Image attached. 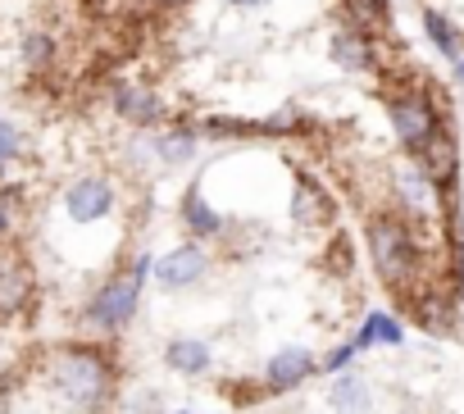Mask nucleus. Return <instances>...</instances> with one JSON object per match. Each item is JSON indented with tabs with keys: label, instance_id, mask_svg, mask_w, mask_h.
I'll return each mask as SVG.
<instances>
[{
	"label": "nucleus",
	"instance_id": "nucleus-1",
	"mask_svg": "<svg viewBox=\"0 0 464 414\" xmlns=\"http://www.w3.org/2000/svg\"><path fill=\"white\" fill-rule=\"evenodd\" d=\"M369 246H373V265L392 287H405L419 269V246L414 233L401 219H373L369 224Z\"/></svg>",
	"mask_w": 464,
	"mask_h": 414
},
{
	"label": "nucleus",
	"instance_id": "nucleus-2",
	"mask_svg": "<svg viewBox=\"0 0 464 414\" xmlns=\"http://www.w3.org/2000/svg\"><path fill=\"white\" fill-rule=\"evenodd\" d=\"M150 269H155V265H150V255H137V265H132V274H128V278H114V283H105V287L92 296V305H87V323H96L101 332L123 328V323L137 314L141 283H146V274H150Z\"/></svg>",
	"mask_w": 464,
	"mask_h": 414
},
{
	"label": "nucleus",
	"instance_id": "nucleus-3",
	"mask_svg": "<svg viewBox=\"0 0 464 414\" xmlns=\"http://www.w3.org/2000/svg\"><path fill=\"white\" fill-rule=\"evenodd\" d=\"M55 382H60V396L73 400V405H101L105 387H110V369L96 351H64L55 360Z\"/></svg>",
	"mask_w": 464,
	"mask_h": 414
},
{
	"label": "nucleus",
	"instance_id": "nucleus-4",
	"mask_svg": "<svg viewBox=\"0 0 464 414\" xmlns=\"http://www.w3.org/2000/svg\"><path fill=\"white\" fill-rule=\"evenodd\" d=\"M64 205H69L73 224H96L101 215H110V210H114V187H110L105 178H82V182H73V187H69Z\"/></svg>",
	"mask_w": 464,
	"mask_h": 414
},
{
	"label": "nucleus",
	"instance_id": "nucleus-5",
	"mask_svg": "<svg viewBox=\"0 0 464 414\" xmlns=\"http://www.w3.org/2000/svg\"><path fill=\"white\" fill-rule=\"evenodd\" d=\"M205 269H209V255H205L196 242H187V246L169 251V255L155 265V278H160L169 292H178V287H191V283H196Z\"/></svg>",
	"mask_w": 464,
	"mask_h": 414
},
{
	"label": "nucleus",
	"instance_id": "nucleus-6",
	"mask_svg": "<svg viewBox=\"0 0 464 414\" xmlns=\"http://www.w3.org/2000/svg\"><path fill=\"white\" fill-rule=\"evenodd\" d=\"M310 373H314V355H310V351H301V346L278 351V355L269 360V369H265V378H269V387H274V391H287V387L305 382Z\"/></svg>",
	"mask_w": 464,
	"mask_h": 414
},
{
	"label": "nucleus",
	"instance_id": "nucleus-7",
	"mask_svg": "<svg viewBox=\"0 0 464 414\" xmlns=\"http://www.w3.org/2000/svg\"><path fill=\"white\" fill-rule=\"evenodd\" d=\"M423 33H428V42L437 46V55H446L450 64L464 55V37H459V28H455L441 10H432V5L423 10Z\"/></svg>",
	"mask_w": 464,
	"mask_h": 414
},
{
	"label": "nucleus",
	"instance_id": "nucleus-8",
	"mask_svg": "<svg viewBox=\"0 0 464 414\" xmlns=\"http://www.w3.org/2000/svg\"><path fill=\"white\" fill-rule=\"evenodd\" d=\"M369 382L364 378H355V373H342L333 387H328V405L337 409V414H369Z\"/></svg>",
	"mask_w": 464,
	"mask_h": 414
},
{
	"label": "nucleus",
	"instance_id": "nucleus-9",
	"mask_svg": "<svg viewBox=\"0 0 464 414\" xmlns=\"http://www.w3.org/2000/svg\"><path fill=\"white\" fill-rule=\"evenodd\" d=\"M114 110L123 114V119H132V123H160V101L146 91V87H119L114 91Z\"/></svg>",
	"mask_w": 464,
	"mask_h": 414
},
{
	"label": "nucleus",
	"instance_id": "nucleus-10",
	"mask_svg": "<svg viewBox=\"0 0 464 414\" xmlns=\"http://www.w3.org/2000/svg\"><path fill=\"white\" fill-rule=\"evenodd\" d=\"M333 60L351 73H364V69H373V46L360 33H337L333 37Z\"/></svg>",
	"mask_w": 464,
	"mask_h": 414
},
{
	"label": "nucleus",
	"instance_id": "nucleus-11",
	"mask_svg": "<svg viewBox=\"0 0 464 414\" xmlns=\"http://www.w3.org/2000/svg\"><path fill=\"white\" fill-rule=\"evenodd\" d=\"M405 342V328L392 319V314H369L364 328L355 332V351H369V346H401Z\"/></svg>",
	"mask_w": 464,
	"mask_h": 414
},
{
	"label": "nucleus",
	"instance_id": "nucleus-12",
	"mask_svg": "<svg viewBox=\"0 0 464 414\" xmlns=\"http://www.w3.org/2000/svg\"><path fill=\"white\" fill-rule=\"evenodd\" d=\"M164 360H169V369H178V373H205V369H209V346H205V342H191V337H178V342H169Z\"/></svg>",
	"mask_w": 464,
	"mask_h": 414
},
{
	"label": "nucleus",
	"instance_id": "nucleus-13",
	"mask_svg": "<svg viewBox=\"0 0 464 414\" xmlns=\"http://www.w3.org/2000/svg\"><path fill=\"white\" fill-rule=\"evenodd\" d=\"M182 224H191V233L209 237V233H218V228H223V215H218V210H209L200 191H187V196H182Z\"/></svg>",
	"mask_w": 464,
	"mask_h": 414
},
{
	"label": "nucleus",
	"instance_id": "nucleus-14",
	"mask_svg": "<svg viewBox=\"0 0 464 414\" xmlns=\"http://www.w3.org/2000/svg\"><path fill=\"white\" fill-rule=\"evenodd\" d=\"M155 150H160L164 164H182V159L196 155V137H191V132H169V137L155 141Z\"/></svg>",
	"mask_w": 464,
	"mask_h": 414
},
{
	"label": "nucleus",
	"instance_id": "nucleus-15",
	"mask_svg": "<svg viewBox=\"0 0 464 414\" xmlns=\"http://www.w3.org/2000/svg\"><path fill=\"white\" fill-rule=\"evenodd\" d=\"M24 55H28V64H51V37H28L24 42Z\"/></svg>",
	"mask_w": 464,
	"mask_h": 414
},
{
	"label": "nucleus",
	"instance_id": "nucleus-16",
	"mask_svg": "<svg viewBox=\"0 0 464 414\" xmlns=\"http://www.w3.org/2000/svg\"><path fill=\"white\" fill-rule=\"evenodd\" d=\"M351 360H355V342H351V346H337V351H333V355L324 360V369H328V373H342V369H346Z\"/></svg>",
	"mask_w": 464,
	"mask_h": 414
},
{
	"label": "nucleus",
	"instance_id": "nucleus-17",
	"mask_svg": "<svg viewBox=\"0 0 464 414\" xmlns=\"http://www.w3.org/2000/svg\"><path fill=\"white\" fill-rule=\"evenodd\" d=\"M0 155H5V159H14V155H19V132H14L5 119H0Z\"/></svg>",
	"mask_w": 464,
	"mask_h": 414
},
{
	"label": "nucleus",
	"instance_id": "nucleus-18",
	"mask_svg": "<svg viewBox=\"0 0 464 414\" xmlns=\"http://www.w3.org/2000/svg\"><path fill=\"white\" fill-rule=\"evenodd\" d=\"M227 5H237V10H256V5H265V0H227Z\"/></svg>",
	"mask_w": 464,
	"mask_h": 414
},
{
	"label": "nucleus",
	"instance_id": "nucleus-19",
	"mask_svg": "<svg viewBox=\"0 0 464 414\" xmlns=\"http://www.w3.org/2000/svg\"><path fill=\"white\" fill-rule=\"evenodd\" d=\"M450 73H455V82H464V55H459V60L450 64Z\"/></svg>",
	"mask_w": 464,
	"mask_h": 414
},
{
	"label": "nucleus",
	"instance_id": "nucleus-20",
	"mask_svg": "<svg viewBox=\"0 0 464 414\" xmlns=\"http://www.w3.org/2000/svg\"><path fill=\"white\" fill-rule=\"evenodd\" d=\"M160 5H187V0H160Z\"/></svg>",
	"mask_w": 464,
	"mask_h": 414
},
{
	"label": "nucleus",
	"instance_id": "nucleus-21",
	"mask_svg": "<svg viewBox=\"0 0 464 414\" xmlns=\"http://www.w3.org/2000/svg\"><path fill=\"white\" fill-rule=\"evenodd\" d=\"M0 233H5V210H0Z\"/></svg>",
	"mask_w": 464,
	"mask_h": 414
},
{
	"label": "nucleus",
	"instance_id": "nucleus-22",
	"mask_svg": "<svg viewBox=\"0 0 464 414\" xmlns=\"http://www.w3.org/2000/svg\"><path fill=\"white\" fill-rule=\"evenodd\" d=\"M0 164H5V155H0Z\"/></svg>",
	"mask_w": 464,
	"mask_h": 414
},
{
	"label": "nucleus",
	"instance_id": "nucleus-23",
	"mask_svg": "<svg viewBox=\"0 0 464 414\" xmlns=\"http://www.w3.org/2000/svg\"><path fill=\"white\" fill-rule=\"evenodd\" d=\"M182 414H187V409H182Z\"/></svg>",
	"mask_w": 464,
	"mask_h": 414
}]
</instances>
